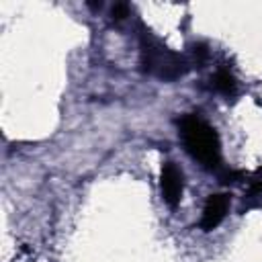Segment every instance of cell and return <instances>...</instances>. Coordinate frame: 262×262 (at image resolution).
<instances>
[{"instance_id": "6da1fadb", "label": "cell", "mask_w": 262, "mask_h": 262, "mask_svg": "<svg viewBox=\"0 0 262 262\" xmlns=\"http://www.w3.org/2000/svg\"><path fill=\"white\" fill-rule=\"evenodd\" d=\"M184 149L207 170H221V141L217 131L199 115H184L178 121Z\"/></svg>"}, {"instance_id": "7a4b0ae2", "label": "cell", "mask_w": 262, "mask_h": 262, "mask_svg": "<svg viewBox=\"0 0 262 262\" xmlns=\"http://www.w3.org/2000/svg\"><path fill=\"white\" fill-rule=\"evenodd\" d=\"M139 55H141L143 72H147L160 80H178L180 76H184L188 72L186 59L180 53L168 49L166 45H162L158 39H154L149 35H143Z\"/></svg>"}, {"instance_id": "3957f363", "label": "cell", "mask_w": 262, "mask_h": 262, "mask_svg": "<svg viewBox=\"0 0 262 262\" xmlns=\"http://www.w3.org/2000/svg\"><path fill=\"white\" fill-rule=\"evenodd\" d=\"M160 188H162V196L166 205L170 209L178 207L182 192H184V176H182V170L174 162H164L162 172H160Z\"/></svg>"}, {"instance_id": "277c9868", "label": "cell", "mask_w": 262, "mask_h": 262, "mask_svg": "<svg viewBox=\"0 0 262 262\" xmlns=\"http://www.w3.org/2000/svg\"><path fill=\"white\" fill-rule=\"evenodd\" d=\"M227 211H229V194L227 192L209 194V199L205 201V207H203V215H201V229L203 231L215 229L225 219Z\"/></svg>"}, {"instance_id": "5b68a950", "label": "cell", "mask_w": 262, "mask_h": 262, "mask_svg": "<svg viewBox=\"0 0 262 262\" xmlns=\"http://www.w3.org/2000/svg\"><path fill=\"white\" fill-rule=\"evenodd\" d=\"M213 86H215L217 92H221L225 96H231L237 90V82H235V78L229 70H217L215 76H213Z\"/></svg>"}, {"instance_id": "8992f818", "label": "cell", "mask_w": 262, "mask_h": 262, "mask_svg": "<svg viewBox=\"0 0 262 262\" xmlns=\"http://www.w3.org/2000/svg\"><path fill=\"white\" fill-rule=\"evenodd\" d=\"M111 14H113L115 20H121V18H125L129 14V6L127 4H115L113 10H111Z\"/></svg>"}]
</instances>
